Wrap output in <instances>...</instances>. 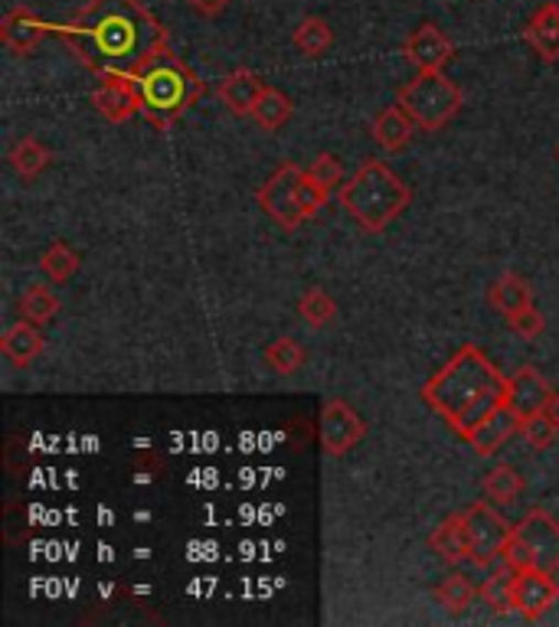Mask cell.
Returning a JSON list of instances; mask_svg holds the SVG:
<instances>
[{
  "mask_svg": "<svg viewBox=\"0 0 559 627\" xmlns=\"http://www.w3.org/2000/svg\"><path fill=\"white\" fill-rule=\"evenodd\" d=\"M53 33L101 76H131L168 50V30L141 0H89L69 23H56Z\"/></svg>",
  "mask_w": 559,
  "mask_h": 627,
  "instance_id": "1",
  "label": "cell"
},
{
  "mask_svg": "<svg viewBox=\"0 0 559 627\" xmlns=\"http://www.w3.org/2000/svg\"><path fill=\"white\" fill-rule=\"evenodd\" d=\"M419 396L462 442H467L474 429L507 402V376L481 347L465 344L436 376L426 379Z\"/></svg>",
  "mask_w": 559,
  "mask_h": 627,
  "instance_id": "2",
  "label": "cell"
},
{
  "mask_svg": "<svg viewBox=\"0 0 559 627\" xmlns=\"http://www.w3.org/2000/svg\"><path fill=\"white\" fill-rule=\"evenodd\" d=\"M341 206L351 213V219L367 229L383 233L399 213H406L412 190L396 177L383 161H367L354 171V177L341 186Z\"/></svg>",
  "mask_w": 559,
  "mask_h": 627,
  "instance_id": "3",
  "label": "cell"
},
{
  "mask_svg": "<svg viewBox=\"0 0 559 627\" xmlns=\"http://www.w3.org/2000/svg\"><path fill=\"white\" fill-rule=\"evenodd\" d=\"M131 83L141 95V111L158 128H168L200 95V79L193 76V69L168 50L158 53L144 69L131 73Z\"/></svg>",
  "mask_w": 559,
  "mask_h": 627,
  "instance_id": "4",
  "label": "cell"
},
{
  "mask_svg": "<svg viewBox=\"0 0 559 627\" xmlns=\"http://www.w3.org/2000/svg\"><path fill=\"white\" fill-rule=\"evenodd\" d=\"M462 101L465 95L445 73H416V79L396 91V105H402L422 131H442L462 111Z\"/></svg>",
  "mask_w": 559,
  "mask_h": 627,
  "instance_id": "5",
  "label": "cell"
},
{
  "mask_svg": "<svg viewBox=\"0 0 559 627\" xmlns=\"http://www.w3.org/2000/svg\"><path fill=\"white\" fill-rule=\"evenodd\" d=\"M465 533H467V562L477 569H487L504 555L507 542L514 537V527L487 504L474 500L465 510Z\"/></svg>",
  "mask_w": 559,
  "mask_h": 627,
  "instance_id": "6",
  "label": "cell"
},
{
  "mask_svg": "<svg viewBox=\"0 0 559 627\" xmlns=\"http://www.w3.org/2000/svg\"><path fill=\"white\" fill-rule=\"evenodd\" d=\"M301 177H304V171L298 164L284 161L279 171L262 183V190L256 193L259 206L288 233H294L308 219L304 209H301V203H298V183H301Z\"/></svg>",
  "mask_w": 559,
  "mask_h": 627,
  "instance_id": "7",
  "label": "cell"
},
{
  "mask_svg": "<svg viewBox=\"0 0 559 627\" xmlns=\"http://www.w3.org/2000/svg\"><path fill=\"white\" fill-rule=\"evenodd\" d=\"M514 539L527 549L530 555V569H544V572H557L559 569V520L550 517L544 507H534L517 527Z\"/></svg>",
  "mask_w": 559,
  "mask_h": 627,
  "instance_id": "8",
  "label": "cell"
},
{
  "mask_svg": "<svg viewBox=\"0 0 559 627\" xmlns=\"http://www.w3.org/2000/svg\"><path fill=\"white\" fill-rule=\"evenodd\" d=\"M367 439V422L344 399H327L321 412V448L331 457H341Z\"/></svg>",
  "mask_w": 559,
  "mask_h": 627,
  "instance_id": "9",
  "label": "cell"
},
{
  "mask_svg": "<svg viewBox=\"0 0 559 627\" xmlns=\"http://www.w3.org/2000/svg\"><path fill=\"white\" fill-rule=\"evenodd\" d=\"M559 602V582L553 572L544 569H520L514 579V615L524 621H540Z\"/></svg>",
  "mask_w": 559,
  "mask_h": 627,
  "instance_id": "10",
  "label": "cell"
},
{
  "mask_svg": "<svg viewBox=\"0 0 559 627\" xmlns=\"http://www.w3.org/2000/svg\"><path fill=\"white\" fill-rule=\"evenodd\" d=\"M402 56L416 73H445L455 56V43L436 23H422L406 36Z\"/></svg>",
  "mask_w": 559,
  "mask_h": 627,
  "instance_id": "11",
  "label": "cell"
},
{
  "mask_svg": "<svg viewBox=\"0 0 559 627\" xmlns=\"http://www.w3.org/2000/svg\"><path fill=\"white\" fill-rule=\"evenodd\" d=\"M93 105L105 121L121 125L135 111H141V95H138L128 73H108L105 83L93 91Z\"/></svg>",
  "mask_w": 559,
  "mask_h": 627,
  "instance_id": "12",
  "label": "cell"
},
{
  "mask_svg": "<svg viewBox=\"0 0 559 627\" xmlns=\"http://www.w3.org/2000/svg\"><path fill=\"white\" fill-rule=\"evenodd\" d=\"M553 396L557 392L550 389V382L534 366H524L514 376H507V406L517 409L520 415H534V412L550 409Z\"/></svg>",
  "mask_w": 559,
  "mask_h": 627,
  "instance_id": "13",
  "label": "cell"
},
{
  "mask_svg": "<svg viewBox=\"0 0 559 627\" xmlns=\"http://www.w3.org/2000/svg\"><path fill=\"white\" fill-rule=\"evenodd\" d=\"M520 422H524V415L504 402L501 409H494V412L474 429V435L467 439V445L474 448L477 457H491V454H497V451L504 448V445L520 432Z\"/></svg>",
  "mask_w": 559,
  "mask_h": 627,
  "instance_id": "14",
  "label": "cell"
},
{
  "mask_svg": "<svg viewBox=\"0 0 559 627\" xmlns=\"http://www.w3.org/2000/svg\"><path fill=\"white\" fill-rule=\"evenodd\" d=\"M520 40L537 50L544 63H559V3L544 0L520 30Z\"/></svg>",
  "mask_w": 559,
  "mask_h": 627,
  "instance_id": "15",
  "label": "cell"
},
{
  "mask_svg": "<svg viewBox=\"0 0 559 627\" xmlns=\"http://www.w3.org/2000/svg\"><path fill=\"white\" fill-rule=\"evenodd\" d=\"M50 30H53V26L43 23L33 10L13 7V10H7V17H3V23H0V40H3V46H10L13 53H33V50L40 46V40H43Z\"/></svg>",
  "mask_w": 559,
  "mask_h": 627,
  "instance_id": "16",
  "label": "cell"
},
{
  "mask_svg": "<svg viewBox=\"0 0 559 627\" xmlns=\"http://www.w3.org/2000/svg\"><path fill=\"white\" fill-rule=\"evenodd\" d=\"M269 89L252 69H236V73H229L223 83H219V101L233 111V115H239V118H252V111H256V105H259V98H262V91Z\"/></svg>",
  "mask_w": 559,
  "mask_h": 627,
  "instance_id": "17",
  "label": "cell"
},
{
  "mask_svg": "<svg viewBox=\"0 0 559 627\" xmlns=\"http://www.w3.org/2000/svg\"><path fill=\"white\" fill-rule=\"evenodd\" d=\"M416 128H419V125L406 115L402 105H389V108H383V111L373 118L370 134L383 151L396 154V151H402V148L412 141Z\"/></svg>",
  "mask_w": 559,
  "mask_h": 627,
  "instance_id": "18",
  "label": "cell"
},
{
  "mask_svg": "<svg viewBox=\"0 0 559 627\" xmlns=\"http://www.w3.org/2000/svg\"><path fill=\"white\" fill-rule=\"evenodd\" d=\"M487 301H491V307H494V311H501L504 317H517L520 311L534 307V291H530L527 278H520V274L507 271V274H501V278L491 284Z\"/></svg>",
  "mask_w": 559,
  "mask_h": 627,
  "instance_id": "19",
  "label": "cell"
},
{
  "mask_svg": "<svg viewBox=\"0 0 559 627\" xmlns=\"http://www.w3.org/2000/svg\"><path fill=\"white\" fill-rule=\"evenodd\" d=\"M0 350H3V357L10 359L13 366H30L33 359L43 354V334H40L36 324H30V321L20 317L17 324H10L3 331Z\"/></svg>",
  "mask_w": 559,
  "mask_h": 627,
  "instance_id": "20",
  "label": "cell"
},
{
  "mask_svg": "<svg viewBox=\"0 0 559 627\" xmlns=\"http://www.w3.org/2000/svg\"><path fill=\"white\" fill-rule=\"evenodd\" d=\"M429 545L432 552L449 562V565H459V562H467V533H465V510L462 514H452L445 517L436 533L429 537Z\"/></svg>",
  "mask_w": 559,
  "mask_h": 627,
  "instance_id": "21",
  "label": "cell"
},
{
  "mask_svg": "<svg viewBox=\"0 0 559 627\" xmlns=\"http://www.w3.org/2000/svg\"><path fill=\"white\" fill-rule=\"evenodd\" d=\"M514 579H517V569L510 562H504L501 569H494L484 585L477 588V595L487 602V608L494 615H514Z\"/></svg>",
  "mask_w": 559,
  "mask_h": 627,
  "instance_id": "22",
  "label": "cell"
},
{
  "mask_svg": "<svg viewBox=\"0 0 559 627\" xmlns=\"http://www.w3.org/2000/svg\"><path fill=\"white\" fill-rule=\"evenodd\" d=\"M291 40H294V46H298L304 56L318 60V56H324V53L334 46V30H331V23H327L324 17H304V20L294 26Z\"/></svg>",
  "mask_w": 559,
  "mask_h": 627,
  "instance_id": "23",
  "label": "cell"
},
{
  "mask_svg": "<svg viewBox=\"0 0 559 627\" xmlns=\"http://www.w3.org/2000/svg\"><path fill=\"white\" fill-rule=\"evenodd\" d=\"M17 311H20V317H23V321H30V324H36V327H43V324H50V321L60 314V298H56L50 288H43V284H30V288L20 294Z\"/></svg>",
  "mask_w": 559,
  "mask_h": 627,
  "instance_id": "24",
  "label": "cell"
},
{
  "mask_svg": "<svg viewBox=\"0 0 559 627\" xmlns=\"http://www.w3.org/2000/svg\"><path fill=\"white\" fill-rule=\"evenodd\" d=\"M481 490H484L487 500H494V504H501V507H510V504L520 497L524 480H520V474H517L510 464H494V467L484 474Z\"/></svg>",
  "mask_w": 559,
  "mask_h": 627,
  "instance_id": "25",
  "label": "cell"
},
{
  "mask_svg": "<svg viewBox=\"0 0 559 627\" xmlns=\"http://www.w3.org/2000/svg\"><path fill=\"white\" fill-rule=\"evenodd\" d=\"M7 161H10V167H13L20 177L33 180L46 171V164L53 161V154H50V151L36 141V138H30V134H26V138H20V141L10 148Z\"/></svg>",
  "mask_w": 559,
  "mask_h": 627,
  "instance_id": "26",
  "label": "cell"
},
{
  "mask_svg": "<svg viewBox=\"0 0 559 627\" xmlns=\"http://www.w3.org/2000/svg\"><path fill=\"white\" fill-rule=\"evenodd\" d=\"M298 314H301V321H304L308 327L321 331V327H327V324L337 317V304H334V298H331L324 288H308V291L298 298Z\"/></svg>",
  "mask_w": 559,
  "mask_h": 627,
  "instance_id": "27",
  "label": "cell"
},
{
  "mask_svg": "<svg viewBox=\"0 0 559 627\" xmlns=\"http://www.w3.org/2000/svg\"><path fill=\"white\" fill-rule=\"evenodd\" d=\"M291 111H294V105H291V98L279 89H269L262 91V98H259V105H256V111H252V121L259 125V128H266V131H279L281 125L291 118Z\"/></svg>",
  "mask_w": 559,
  "mask_h": 627,
  "instance_id": "28",
  "label": "cell"
},
{
  "mask_svg": "<svg viewBox=\"0 0 559 627\" xmlns=\"http://www.w3.org/2000/svg\"><path fill=\"white\" fill-rule=\"evenodd\" d=\"M436 602L445 608V612H452V615H462L467 605L474 602V595H477V588L467 582L462 572H452L442 585H436Z\"/></svg>",
  "mask_w": 559,
  "mask_h": 627,
  "instance_id": "29",
  "label": "cell"
},
{
  "mask_svg": "<svg viewBox=\"0 0 559 627\" xmlns=\"http://www.w3.org/2000/svg\"><path fill=\"white\" fill-rule=\"evenodd\" d=\"M40 271H43L53 284H63V281H69V278L79 271V256H76L66 242H53V246L43 252V259H40Z\"/></svg>",
  "mask_w": 559,
  "mask_h": 627,
  "instance_id": "30",
  "label": "cell"
},
{
  "mask_svg": "<svg viewBox=\"0 0 559 627\" xmlns=\"http://www.w3.org/2000/svg\"><path fill=\"white\" fill-rule=\"evenodd\" d=\"M262 359L269 363V369H276L279 376H291V372H298L301 366H304V347L298 344V340H291V337H279L276 344H269L266 347V354Z\"/></svg>",
  "mask_w": 559,
  "mask_h": 627,
  "instance_id": "31",
  "label": "cell"
},
{
  "mask_svg": "<svg viewBox=\"0 0 559 627\" xmlns=\"http://www.w3.org/2000/svg\"><path fill=\"white\" fill-rule=\"evenodd\" d=\"M520 435H524V442H527L530 448L537 451L550 448V445L559 439V429L557 422H553V415H550V409L534 412V415H524V422H520Z\"/></svg>",
  "mask_w": 559,
  "mask_h": 627,
  "instance_id": "32",
  "label": "cell"
},
{
  "mask_svg": "<svg viewBox=\"0 0 559 627\" xmlns=\"http://www.w3.org/2000/svg\"><path fill=\"white\" fill-rule=\"evenodd\" d=\"M308 174L318 180L324 190L344 186V164H341V158H337V154H327V151H324V154H318Z\"/></svg>",
  "mask_w": 559,
  "mask_h": 627,
  "instance_id": "33",
  "label": "cell"
},
{
  "mask_svg": "<svg viewBox=\"0 0 559 627\" xmlns=\"http://www.w3.org/2000/svg\"><path fill=\"white\" fill-rule=\"evenodd\" d=\"M327 196H331V190H324L318 180L304 171V177H301V183H298V203H301V209H304V216H308V219H311V216H318V213L324 209Z\"/></svg>",
  "mask_w": 559,
  "mask_h": 627,
  "instance_id": "34",
  "label": "cell"
},
{
  "mask_svg": "<svg viewBox=\"0 0 559 627\" xmlns=\"http://www.w3.org/2000/svg\"><path fill=\"white\" fill-rule=\"evenodd\" d=\"M507 324H510V331H514L517 337H524V340H537V337L544 334V317H540V311H534V307L520 311L517 317H507Z\"/></svg>",
  "mask_w": 559,
  "mask_h": 627,
  "instance_id": "35",
  "label": "cell"
},
{
  "mask_svg": "<svg viewBox=\"0 0 559 627\" xmlns=\"http://www.w3.org/2000/svg\"><path fill=\"white\" fill-rule=\"evenodd\" d=\"M186 3H190L193 13H200V17H206V20H216V17L229 7V0H186Z\"/></svg>",
  "mask_w": 559,
  "mask_h": 627,
  "instance_id": "36",
  "label": "cell"
},
{
  "mask_svg": "<svg viewBox=\"0 0 559 627\" xmlns=\"http://www.w3.org/2000/svg\"><path fill=\"white\" fill-rule=\"evenodd\" d=\"M550 415H553V422H557V429H559V392L553 396V402H550Z\"/></svg>",
  "mask_w": 559,
  "mask_h": 627,
  "instance_id": "37",
  "label": "cell"
},
{
  "mask_svg": "<svg viewBox=\"0 0 559 627\" xmlns=\"http://www.w3.org/2000/svg\"><path fill=\"white\" fill-rule=\"evenodd\" d=\"M557 158H559V151H557Z\"/></svg>",
  "mask_w": 559,
  "mask_h": 627,
  "instance_id": "38",
  "label": "cell"
}]
</instances>
